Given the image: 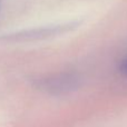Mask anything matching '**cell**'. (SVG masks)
I'll list each match as a JSON object with an SVG mask.
<instances>
[{"label": "cell", "instance_id": "6da1fadb", "mask_svg": "<svg viewBox=\"0 0 127 127\" xmlns=\"http://www.w3.org/2000/svg\"><path fill=\"white\" fill-rule=\"evenodd\" d=\"M74 85V79L70 77H57V78L49 79L45 83V86L47 87H51L54 89H62V88H66L68 86Z\"/></svg>", "mask_w": 127, "mask_h": 127}, {"label": "cell", "instance_id": "7a4b0ae2", "mask_svg": "<svg viewBox=\"0 0 127 127\" xmlns=\"http://www.w3.org/2000/svg\"><path fill=\"white\" fill-rule=\"evenodd\" d=\"M119 69H121L122 72L127 75V57H125L123 60H122L121 65H119Z\"/></svg>", "mask_w": 127, "mask_h": 127}]
</instances>
